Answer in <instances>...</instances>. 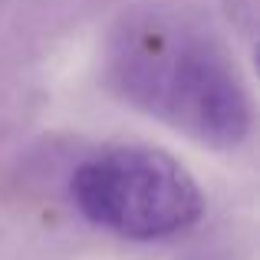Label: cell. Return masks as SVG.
Returning <instances> with one entry per match:
<instances>
[{
    "label": "cell",
    "mask_w": 260,
    "mask_h": 260,
    "mask_svg": "<svg viewBox=\"0 0 260 260\" xmlns=\"http://www.w3.org/2000/svg\"><path fill=\"white\" fill-rule=\"evenodd\" d=\"M112 86L142 112L211 148H234L250 132V99L211 33L168 13L125 23L109 56Z\"/></svg>",
    "instance_id": "1"
},
{
    "label": "cell",
    "mask_w": 260,
    "mask_h": 260,
    "mask_svg": "<svg viewBox=\"0 0 260 260\" xmlns=\"http://www.w3.org/2000/svg\"><path fill=\"white\" fill-rule=\"evenodd\" d=\"M89 224L125 241H161L188 231L204 211L198 178L161 148L119 145L89 158L70 181Z\"/></svg>",
    "instance_id": "2"
}]
</instances>
